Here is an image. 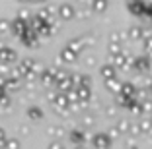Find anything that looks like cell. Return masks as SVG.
I'll list each match as a JSON object with an SVG mask.
<instances>
[{
	"label": "cell",
	"instance_id": "cell-1",
	"mask_svg": "<svg viewBox=\"0 0 152 149\" xmlns=\"http://www.w3.org/2000/svg\"><path fill=\"white\" fill-rule=\"evenodd\" d=\"M16 58L12 48H0V62H12Z\"/></svg>",
	"mask_w": 152,
	"mask_h": 149
},
{
	"label": "cell",
	"instance_id": "cell-2",
	"mask_svg": "<svg viewBox=\"0 0 152 149\" xmlns=\"http://www.w3.org/2000/svg\"><path fill=\"white\" fill-rule=\"evenodd\" d=\"M58 14H61L63 19H70L72 18V6L70 4H63L61 8H58Z\"/></svg>",
	"mask_w": 152,
	"mask_h": 149
},
{
	"label": "cell",
	"instance_id": "cell-3",
	"mask_svg": "<svg viewBox=\"0 0 152 149\" xmlns=\"http://www.w3.org/2000/svg\"><path fill=\"white\" fill-rule=\"evenodd\" d=\"M23 29H26V23H23V19H20V18H18L16 22H14V31L22 35V33H23Z\"/></svg>",
	"mask_w": 152,
	"mask_h": 149
},
{
	"label": "cell",
	"instance_id": "cell-4",
	"mask_svg": "<svg viewBox=\"0 0 152 149\" xmlns=\"http://www.w3.org/2000/svg\"><path fill=\"white\" fill-rule=\"evenodd\" d=\"M29 116L31 118H41V109H29Z\"/></svg>",
	"mask_w": 152,
	"mask_h": 149
},
{
	"label": "cell",
	"instance_id": "cell-5",
	"mask_svg": "<svg viewBox=\"0 0 152 149\" xmlns=\"http://www.w3.org/2000/svg\"><path fill=\"white\" fill-rule=\"evenodd\" d=\"M8 22H4V19H0V33H2V31H8Z\"/></svg>",
	"mask_w": 152,
	"mask_h": 149
},
{
	"label": "cell",
	"instance_id": "cell-6",
	"mask_svg": "<svg viewBox=\"0 0 152 149\" xmlns=\"http://www.w3.org/2000/svg\"><path fill=\"white\" fill-rule=\"evenodd\" d=\"M18 147H20V141H16V140H12L8 143V149H18Z\"/></svg>",
	"mask_w": 152,
	"mask_h": 149
},
{
	"label": "cell",
	"instance_id": "cell-7",
	"mask_svg": "<svg viewBox=\"0 0 152 149\" xmlns=\"http://www.w3.org/2000/svg\"><path fill=\"white\" fill-rule=\"evenodd\" d=\"M22 2H27V0H22Z\"/></svg>",
	"mask_w": 152,
	"mask_h": 149
},
{
	"label": "cell",
	"instance_id": "cell-8",
	"mask_svg": "<svg viewBox=\"0 0 152 149\" xmlns=\"http://www.w3.org/2000/svg\"><path fill=\"white\" fill-rule=\"evenodd\" d=\"M37 2H41V0H37Z\"/></svg>",
	"mask_w": 152,
	"mask_h": 149
}]
</instances>
